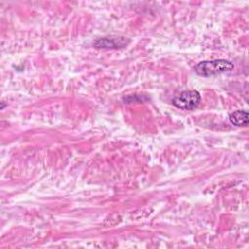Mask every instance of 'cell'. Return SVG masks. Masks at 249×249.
Segmentation results:
<instances>
[{"label": "cell", "instance_id": "1", "mask_svg": "<svg viewBox=\"0 0 249 249\" xmlns=\"http://www.w3.org/2000/svg\"><path fill=\"white\" fill-rule=\"evenodd\" d=\"M234 67L233 63L227 59L204 60L195 66V72L202 77H210L221 73L229 72Z\"/></svg>", "mask_w": 249, "mask_h": 249}, {"label": "cell", "instance_id": "2", "mask_svg": "<svg viewBox=\"0 0 249 249\" xmlns=\"http://www.w3.org/2000/svg\"><path fill=\"white\" fill-rule=\"evenodd\" d=\"M201 101L200 93L197 90H184L172 98V104L181 110H194Z\"/></svg>", "mask_w": 249, "mask_h": 249}, {"label": "cell", "instance_id": "3", "mask_svg": "<svg viewBox=\"0 0 249 249\" xmlns=\"http://www.w3.org/2000/svg\"><path fill=\"white\" fill-rule=\"evenodd\" d=\"M129 43V41L121 36H107L99 38L94 41L93 46L98 49H120L124 48Z\"/></svg>", "mask_w": 249, "mask_h": 249}, {"label": "cell", "instance_id": "4", "mask_svg": "<svg viewBox=\"0 0 249 249\" xmlns=\"http://www.w3.org/2000/svg\"><path fill=\"white\" fill-rule=\"evenodd\" d=\"M229 119L236 126H245L248 124V113L245 110H237L230 114Z\"/></svg>", "mask_w": 249, "mask_h": 249}]
</instances>
